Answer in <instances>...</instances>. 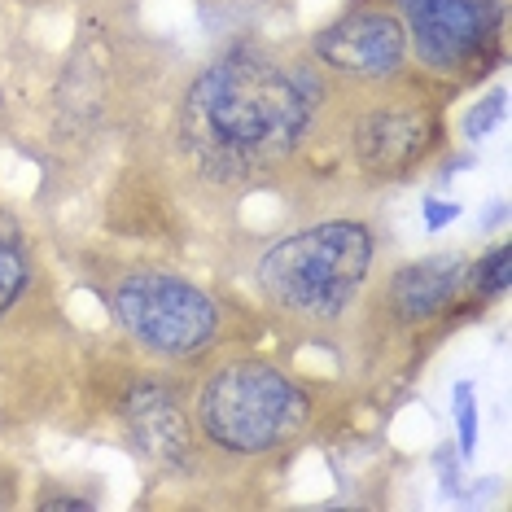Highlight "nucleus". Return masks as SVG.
I'll return each instance as SVG.
<instances>
[{
	"label": "nucleus",
	"mask_w": 512,
	"mask_h": 512,
	"mask_svg": "<svg viewBox=\"0 0 512 512\" xmlns=\"http://www.w3.org/2000/svg\"><path fill=\"white\" fill-rule=\"evenodd\" d=\"M508 267H512V246L508 241H499V246H491L482 259L473 263L469 281H473V289L482 298H499L508 289Z\"/></svg>",
	"instance_id": "obj_11"
},
{
	"label": "nucleus",
	"mask_w": 512,
	"mask_h": 512,
	"mask_svg": "<svg viewBox=\"0 0 512 512\" xmlns=\"http://www.w3.org/2000/svg\"><path fill=\"white\" fill-rule=\"evenodd\" d=\"M329 92L333 79L311 57L232 44L184 88L180 149L206 180H263L316 136Z\"/></svg>",
	"instance_id": "obj_1"
},
{
	"label": "nucleus",
	"mask_w": 512,
	"mask_h": 512,
	"mask_svg": "<svg viewBox=\"0 0 512 512\" xmlns=\"http://www.w3.org/2000/svg\"><path fill=\"white\" fill-rule=\"evenodd\" d=\"M9 499H14V486H9V477L0 473V508H9Z\"/></svg>",
	"instance_id": "obj_16"
},
{
	"label": "nucleus",
	"mask_w": 512,
	"mask_h": 512,
	"mask_svg": "<svg viewBox=\"0 0 512 512\" xmlns=\"http://www.w3.org/2000/svg\"><path fill=\"white\" fill-rule=\"evenodd\" d=\"M451 412H456V429H460V451L473 456L477 451V390H473V381H456V390H451Z\"/></svg>",
	"instance_id": "obj_12"
},
{
	"label": "nucleus",
	"mask_w": 512,
	"mask_h": 512,
	"mask_svg": "<svg viewBox=\"0 0 512 512\" xmlns=\"http://www.w3.org/2000/svg\"><path fill=\"white\" fill-rule=\"evenodd\" d=\"M377 237L364 219H320L276 237L254 263L263 302L289 324L329 329L368 289Z\"/></svg>",
	"instance_id": "obj_2"
},
{
	"label": "nucleus",
	"mask_w": 512,
	"mask_h": 512,
	"mask_svg": "<svg viewBox=\"0 0 512 512\" xmlns=\"http://www.w3.org/2000/svg\"><path fill=\"white\" fill-rule=\"evenodd\" d=\"M464 281H469L464 254H425V259L394 267L386 289H381V307L403 329H421L460 298Z\"/></svg>",
	"instance_id": "obj_8"
},
{
	"label": "nucleus",
	"mask_w": 512,
	"mask_h": 512,
	"mask_svg": "<svg viewBox=\"0 0 512 512\" xmlns=\"http://www.w3.org/2000/svg\"><path fill=\"white\" fill-rule=\"evenodd\" d=\"M127 416V429H132V438L141 442L145 456H154L162 464H180L189 456V421H184V412L176 407L162 386H136L132 399L123 407Z\"/></svg>",
	"instance_id": "obj_9"
},
{
	"label": "nucleus",
	"mask_w": 512,
	"mask_h": 512,
	"mask_svg": "<svg viewBox=\"0 0 512 512\" xmlns=\"http://www.w3.org/2000/svg\"><path fill=\"white\" fill-rule=\"evenodd\" d=\"M425 215H429V228H442L447 219L460 215V206H438V202H425Z\"/></svg>",
	"instance_id": "obj_14"
},
{
	"label": "nucleus",
	"mask_w": 512,
	"mask_h": 512,
	"mask_svg": "<svg viewBox=\"0 0 512 512\" xmlns=\"http://www.w3.org/2000/svg\"><path fill=\"white\" fill-rule=\"evenodd\" d=\"M394 9L407 31V57L451 84L482 75L504 40V0H394Z\"/></svg>",
	"instance_id": "obj_5"
},
{
	"label": "nucleus",
	"mask_w": 512,
	"mask_h": 512,
	"mask_svg": "<svg viewBox=\"0 0 512 512\" xmlns=\"http://www.w3.org/2000/svg\"><path fill=\"white\" fill-rule=\"evenodd\" d=\"M44 508H92V499H75V495H57V499H44Z\"/></svg>",
	"instance_id": "obj_15"
},
{
	"label": "nucleus",
	"mask_w": 512,
	"mask_h": 512,
	"mask_svg": "<svg viewBox=\"0 0 512 512\" xmlns=\"http://www.w3.org/2000/svg\"><path fill=\"white\" fill-rule=\"evenodd\" d=\"M311 62L329 79L386 88L407 75V31L394 5H355L311 40Z\"/></svg>",
	"instance_id": "obj_7"
},
{
	"label": "nucleus",
	"mask_w": 512,
	"mask_h": 512,
	"mask_svg": "<svg viewBox=\"0 0 512 512\" xmlns=\"http://www.w3.org/2000/svg\"><path fill=\"white\" fill-rule=\"evenodd\" d=\"M364 101L346 123L351 162L368 180H403L434 154L442 141V114L416 88H394Z\"/></svg>",
	"instance_id": "obj_6"
},
{
	"label": "nucleus",
	"mask_w": 512,
	"mask_h": 512,
	"mask_svg": "<svg viewBox=\"0 0 512 512\" xmlns=\"http://www.w3.org/2000/svg\"><path fill=\"white\" fill-rule=\"evenodd\" d=\"M504 88H495V92H486L482 101L469 110V119H464V136L469 141H482V136H491L495 127H499V119H504Z\"/></svg>",
	"instance_id": "obj_13"
},
{
	"label": "nucleus",
	"mask_w": 512,
	"mask_h": 512,
	"mask_svg": "<svg viewBox=\"0 0 512 512\" xmlns=\"http://www.w3.org/2000/svg\"><path fill=\"white\" fill-rule=\"evenodd\" d=\"M106 302L127 342L167 364L206 355L224 329L219 298L171 267H127L106 289Z\"/></svg>",
	"instance_id": "obj_4"
},
{
	"label": "nucleus",
	"mask_w": 512,
	"mask_h": 512,
	"mask_svg": "<svg viewBox=\"0 0 512 512\" xmlns=\"http://www.w3.org/2000/svg\"><path fill=\"white\" fill-rule=\"evenodd\" d=\"M27 285H31V250L22 241V228L0 215V320L18 307Z\"/></svg>",
	"instance_id": "obj_10"
},
{
	"label": "nucleus",
	"mask_w": 512,
	"mask_h": 512,
	"mask_svg": "<svg viewBox=\"0 0 512 512\" xmlns=\"http://www.w3.org/2000/svg\"><path fill=\"white\" fill-rule=\"evenodd\" d=\"M193 421L224 456H272L307 429L311 394L272 359L241 355L206 372L193 399Z\"/></svg>",
	"instance_id": "obj_3"
}]
</instances>
